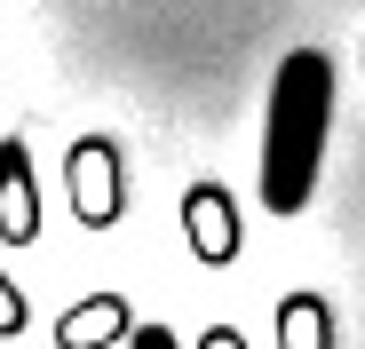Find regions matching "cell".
Listing matches in <instances>:
<instances>
[{
    "label": "cell",
    "instance_id": "cell-3",
    "mask_svg": "<svg viewBox=\"0 0 365 349\" xmlns=\"http://www.w3.org/2000/svg\"><path fill=\"white\" fill-rule=\"evenodd\" d=\"M182 230H191V254L199 262H230L238 254V207L222 183H199L191 199H182Z\"/></svg>",
    "mask_w": 365,
    "mask_h": 349
},
{
    "label": "cell",
    "instance_id": "cell-8",
    "mask_svg": "<svg viewBox=\"0 0 365 349\" xmlns=\"http://www.w3.org/2000/svg\"><path fill=\"white\" fill-rule=\"evenodd\" d=\"M128 349H182L167 325H128Z\"/></svg>",
    "mask_w": 365,
    "mask_h": 349
},
{
    "label": "cell",
    "instance_id": "cell-5",
    "mask_svg": "<svg viewBox=\"0 0 365 349\" xmlns=\"http://www.w3.org/2000/svg\"><path fill=\"white\" fill-rule=\"evenodd\" d=\"M119 333H128V302L119 294H88L64 325H56V349H111Z\"/></svg>",
    "mask_w": 365,
    "mask_h": 349
},
{
    "label": "cell",
    "instance_id": "cell-1",
    "mask_svg": "<svg viewBox=\"0 0 365 349\" xmlns=\"http://www.w3.org/2000/svg\"><path fill=\"white\" fill-rule=\"evenodd\" d=\"M326 135H334V64L318 48H294L270 103H262V167H255V191L270 214H302L318 199V174H326Z\"/></svg>",
    "mask_w": 365,
    "mask_h": 349
},
{
    "label": "cell",
    "instance_id": "cell-7",
    "mask_svg": "<svg viewBox=\"0 0 365 349\" xmlns=\"http://www.w3.org/2000/svg\"><path fill=\"white\" fill-rule=\"evenodd\" d=\"M32 325V310H24V294L9 286V270H0V333H24Z\"/></svg>",
    "mask_w": 365,
    "mask_h": 349
},
{
    "label": "cell",
    "instance_id": "cell-9",
    "mask_svg": "<svg viewBox=\"0 0 365 349\" xmlns=\"http://www.w3.org/2000/svg\"><path fill=\"white\" fill-rule=\"evenodd\" d=\"M199 349H247V333H238V325H207Z\"/></svg>",
    "mask_w": 365,
    "mask_h": 349
},
{
    "label": "cell",
    "instance_id": "cell-4",
    "mask_svg": "<svg viewBox=\"0 0 365 349\" xmlns=\"http://www.w3.org/2000/svg\"><path fill=\"white\" fill-rule=\"evenodd\" d=\"M0 239H9V246H32L40 239V191H32L24 143H0Z\"/></svg>",
    "mask_w": 365,
    "mask_h": 349
},
{
    "label": "cell",
    "instance_id": "cell-2",
    "mask_svg": "<svg viewBox=\"0 0 365 349\" xmlns=\"http://www.w3.org/2000/svg\"><path fill=\"white\" fill-rule=\"evenodd\" d=\"M64 183H72V214L88 230H111L119 207H128V174H119V143L103 135H80L72 159H64Z\"/></svg>",
    "mask_w": 365,
    "mask_h": 349
},
{
    "label": "cell",
    "instance_id": "cell-6",
    "mask_svg": "<svg viewBox=\"0 0 365 349\" xmlns=\"http://www.w3.org/2000/svg\"><path fill=\"white\" fill-rule=\"evenodd\" d=\"M278 349H334V310L318 294H286L278 302Z\"/></svg>",
    "mask_w": 365,
    "mask_h": 349
}]
</instances>
